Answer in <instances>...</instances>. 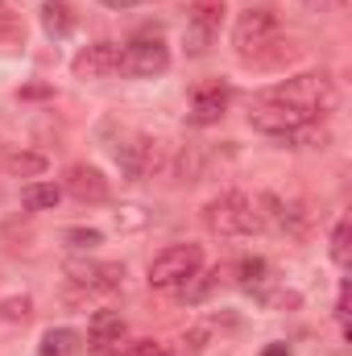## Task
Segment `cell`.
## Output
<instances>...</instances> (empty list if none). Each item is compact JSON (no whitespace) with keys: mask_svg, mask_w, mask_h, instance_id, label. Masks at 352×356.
Wrapping results in <instances>:
<instances>
[{"mask_svg":"<svg viewBox=\"0 0 352 356\" xmlns=\"http://www.w3.org/2000/svg\"><path fill=\"white\" fill-rule=\"evenodd\" d=\"M203 224H207V232H216V236H253V232L265 228L262 211H257V199H249L245 191H224V195H216V199L203 207Z\"/></svg>","mask_w":352,"mask_h":356,"instance_id":"obj_1","label":"cell"},{"mask_svg":"<svg viewBox=\"0 0 352 356\" xmlns=\"http://www.w3.org/2000/svg\"><path fill=\"white\" fill-rule=\"evenodd\" d=\"M269 95H273V99H282V104H290V108H298L307 120H319V116H328V112H336V108H340V91H336V83H332L323 71L294 75V79H286V83L269 88Z\"/></svg>","mask_w":352,"mask_h":356,"instance_id":"obj_2","label":"cell"},{"mask_svg":"<svg viewBox=\"0 0 352 356\" xmlns=\"http://www.w3.org/2000/svg\"><path fill=\"white\" fill-rule=\"evenodd\" d=\"M278 33H282L278 8H273V4H249V8L237 17V25H232V46H237V54H241L245 63H253L265 46L278 42Z\"/></svg>","mask_w":352,"mask_h":356,"instance_id":"obj_3","label":"cell"},{"mask_svg":"<svg viewBox=\"0 0 352 356\" xmlns=\"http://www.w3.org/2000/svg\"><path fill=\"white\" fill-rule=\"evenodd\" d=\"M203 269V249L199 245H170L150 261V290H182L199 277Z\"/></svg>","mask_w":352,"mask_h":356,"instance_id":"obj_4","label":"cell"},{"mask_svg":"<svg viewBox=\"0 0 352 356\" xmlns=\"http://www.w3.org/2000/svg\"><path fill=\"white\" fill-rule=\"evenodd\" d=\"M120 75L129 79H158L170 71V50L158 42V38H141V42H129L120 50Z\"/></svg>","mask_w":352,"mask_h":356,"instance_id":"obj_5","label":"cell"},{"mask_svg":"<svg viewBox=\"0 0 352 356\" xmlns=\"http://www.w3.org/2000/svg\"><path fill=\"white\" fill-rule=\"evenodd\" d=\"M162 141H154V137H145V133H133V137H125L120 141V149H116V162H120V175L129 178V182H137V178H150L154 170H162L166 162H162Z\"/></svg>","mask_w":352,"mask_h":356,"instance_id":"obj_6","label":"cell"},{"mask_svg":"<svg viewBox=\"0 0 352 356\" xmlns=\"http://www.w3.org/2000/svg\"><path fill=\"white\" fill-rule=\"evenodd\" d=\"M224 13H228L224 0H195L191 4V13H186V50L191 54H207L211 50V42L220 38Z\"/></svg>","mask_w":352,"mask_h":356,"instance_id":"obj_7","label":"cell"},{"mask_svg":"<svg viewBox=\"0 0 352 356\" xmlns=\"http://www.w3.org/2000/svg\"><path fill=\"white\" fill-rule=\"evenodd\" d=\"M249 124H253L257 133H265V137H290L298 124H307V116L265 91L262 99H253V108H249Z\"/></svg>","mask_w":352,"mask_h":356,"instance_id":"obj_8","label":"cell"},{"mask_svg":"<svg viewBox=\"0 0 352 356\" xmlns=\"http://www.w3.org/2000/svg\"><path fill=\"white\" fill-rule=\"evenodd\" d=\"M116 67H120V46H116V42H91V46H83V50L71 58V75L83 79V83L116 75Z\"/></svg>","mask_w":352,"mask_h":356,"instance_id":"obj_9","label":"cell"},{"mask_svg":"<svg viewBox=\"0 0 352 356\" xmlns=\"http://www.w3.org/2000/svg\"><path fill=\"white\" fill-rule=\"evenodd\" d=\"M67 195L79 199V203H104V199L112 195V186H108V178H104L99 166L75 162V166L67 170Z\"/></svg>","mask_w":352,"mask_h":356,"instance_id":"obj_10","label":"cell"},{"mask_svg":"<svg viewBox=\"0 0 352 356\" xmlns=\"http://www.w3.org/2000/svg\"><path fill=\"white\" fill-rule=\"evenodd\" d=\"M63 273L83 290H116L120 277H125V269L112 266V261H67Z\"/></svg>","mask_w":352,"mask_h":356,"instance_id":"obj_11","label":"cell"},{"mask_svg":"<svg viewBox=\"0 0 352 356\" xmlns=\"http://www.w3.org/2000/svg\"><path fill=\"white\" fill-rule=\"evenodd\" d=\"M228 95L232 91L224 83H203V88L191 91V124H216L228 108Z\"/></svg>","mask_w":352,"mask_h":356,"instance_id":"obj_12","label":"cell"},{"mask_svg":"<svg viewBox=\"0 0 352 356\" xmlns=\"http://www.w3.org/2000/svg\"><path fill=\"white\" fill-rule=\"evenodd\" d=\"M120 336H125V319L120 315H112V311H99L95 319H91V348H108V344H120Z\"/></svg>","mask_w":352,"mask_h":356,"instance_id":"obj_13","label":"cell"},{"mask_svg":"<svg viewBox=\"0 0 352 356\" xmlns=\"http://www.w3.org/2000/svg\"><path fill=\"white\" fill-rule=\"evenodd\" d=\"M83 348V336L79 332H71V327H50L46 336H42V356H75Z\"/></svg>","mask_w":352,"mask_h":356,"instance_id":"obj_14","label":"cell"},{"mask_svg":"<svg viewBox=\"0 0 352 356\" xmlns=\"http://www.w3.org/2000/svg\"><path fill=\"white\" fill-rule=\"evenodd\" d=\"M58 199H63V186H54V182H29L21 191V203L29 211H50V207H58Z\"/></svg>","mask_w":352,"mask_h":356,"instance_id":"obj_15","label":"cell"},{"mask_svg":"<svg viewBox=\"0 0 352 356\" xmlns=\"http://www.w3.org/2000/svg\"><path fill=\"white\" fill-rule=\"evenodd\" d=\"M4 170H8L13 178H38V175H46V158H42V154H25V149H17V154H8Z\"/></svg>","mask_w":352,"mask_h":356,"instance_id":"obj_16","label":"cell"},{"mask_svg":"<svg viewBox=\"0 0 352 356\" xmlns=\"http://www.w3.org/2000/svg\"><path fill=\"white\" fill-rule=\"evenodd\" d=\"M199 170H203V149H199V145H186V149L178 154V162L170 166L175 182H195V178H199Z\"/></svg>","mask_w":352,"mask_h":356,"instance_id":"obj_17","label":"cell"},{"mask_svg":"<svg viewBox=\"0 0 352 356\" xmlns=\"http://www.w3.org/2000/svg\"><path fill=\"white\" fill-rule=\"evenodd\" d=\"M42 25H46V33H71V25H75V13L67 8V4H58V0H50L46 8H42Z\"/></svg>","mask_w":352,"mask_h":356,"instance_id":"obj_18","label":"cell"},{"mask_svg":"<svg viewBox=\"0 0 352 356\" xmlns=\"http://www.w3.org/2000/svg\"><path fill=\"white\" fill-rule=\"evenodd\" d=\"M29 315H33V302L25 294H13V298L0 302V319L4 323H29Z\"/></svg>","mask_w":352,"mask_h":356,"instance_id":"obj_19","label":"cell"},{"mask_svg":"<svg viewBox=\"0 0 352 356\" xmlns=\"http://www.w3.org/2000/svg\"><path fill=\"white\" fill-rule=\"evenodd\" d=\"M332 261L340 269H349L352 261V249H349V220H340L336 228H332Z\"/></svg>","mask_w":352,"mask_h":356,"instance_id":"obj_20","label":"cell"},{"mask_svg":"<svg viewBox=\"0 0 352 356\" xmlns=\"http://www.w3.org/2000/svg\"><path fill=\"white\" fill-rule=\"evenodd\" d=\"M265 273H269V266H265L262 257H245V261H241V286H249V290L262 286Z\"/></svg>","mask_w":352,"mask_h":356,"instance_id":"obj_21","label":"cell"},{"mask_svg":"<svg viewBox=\"0 0 352 356\" xmlns=\"http://www.w3.org/2000/svg\"><path fill=\"white\" fill-rule=\"evenodd\" d=\"M63 241H67L71 249H88V253H91V249H95L104 236H99L95 228H67V232H63Z\"/></svg>","mask_w":352,"mask_h":356,"instance_id":"obj_22","label":"cell"},{"mask_svg":"<svg viewBox=\"0 0 352 356\" xmlns=\"http://www.w3.org/2000/svg\"><path fill=\"white\" fill-rule=\"evenodd\" d=\"M207 336H211V332H207V327H191V332H186V336H182V353H203V348H207Z\"/></svg>","mask_w":352,"mask_h":356,"instance_id":"obj_23","label":"cell"},{"mask_svg":"<svg viewBox=\"0 0 352 356\" xmlns=\"http://www.w3.org/2000/svg\"><path fill=\"white\" fill-rule=\"evenodd\" d=\"M125 356H170L166 353V344H158V340H137V344H129Z\"/></svg>","mask_w":352,"mask_h":356,"instance_id":"obj_24","label":"cell"},{"mask_svg":"<svg viewBox=\"0 0 352 356\" xmlns=\"http://www.w3.org/2000/svg\"><path fill=\"white\" fill-rule=\"evenodd\" d=\"M8 29H17V8L8 0H0V33H8Z\"/></svg>","mask_w":352,"mask_h":356,"instance_id":"obj_25","label":"cell"},{"mask_svg":"<svg viewBox=\"0 0 352 356\" xmlns=\"http://www.w3.org/2000/svg\"><path fill=\"white\" fill-rule=\"evenodd\" d=\"M336 319H340V327H344V336H349V286H340V302H336Z\"/></svg>","mask_w":352,"mask_h":356,"instance_id":"obj_26","label":"cell"},{"mask_svg":"<svg viewBox=\"0 0 352 356\" xmlns=\"http://www.w3.org/2000/svg\"><path fill=\"white\" fill-rule=\"evenodd\" d=\"M99 4H104V8H133L137 0H99Z\"/></svg>","mask_w":352,"mask_h":356,"instance_id":"obj_27","label":"cell"},{"mask_svg":"<svg viewBox=\"0 0 352 356\" xmlns=\"http://www.w3.org/2000/svg\"><path fill=\"white\" fill-rule=\"evenodd\" d=\"M262 356H290V348H286V344H269Z\"/></svg>","mask_w":352,"mask_h":356,"instance_id":"obj_28","label":"cell"},{"mask_svg":"<svg viewBox=\"0 0 352 356\" xmlns=\"http://www.w3.org/2000/svg\"><path fill=\"white\" fill-rule=\"evenodd\" d=\"M307 4H319V8H340L344 0H307Z\"/></svg>","mask_w":352,"mask_h":356,"instance_id":"obj_29","label":"cell"}]
</instances>
